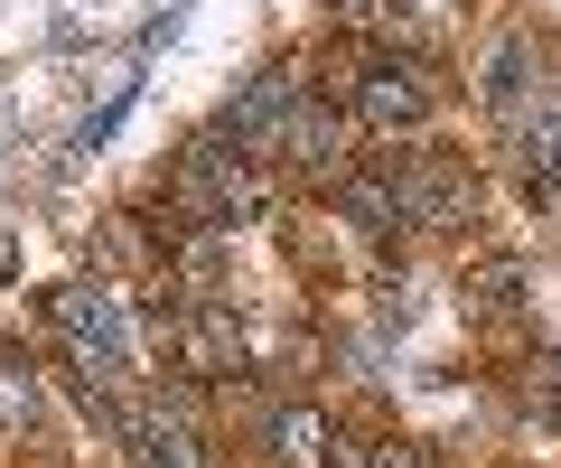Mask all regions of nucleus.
<instances>
[{"label": "nucleus", "instance_id": "nucleus-1", "mask_svg": "<svg viewBox=\"0 0 561 468\" xmlns=\"http://www.w3.org/2000/svg\"><path fill=\"white\" fill-rule=\"evenodd\" d=\"M179 206H187V216H206V225H243V216H262V179L243 169V150L197 141L179 160Z\"/></svg>", "mask_w": 561, "mask_h": 468}, {"label": "nucleus", "instance_id": "nucleus-3", "mask_svg": "<svg viewBox=\"0 0 561 468\" xmlns=\"http://www.w3.org/2000/svg\"><path fill=\"white\" fill-rule=\"evenodd\" d=\"M272 441H280V459H290V468H309V459L328 449V422H319V412H280Z\"/></svg>", "mask_w": 561, "mask_h": 468}, {"label": "nucleus", "instance_id": "nucleus-2", "mask_svg": "<svg viewBox=\"0 0 561 468\" xmlns=\"http://www.w3.org/2000/svg\"><path fill=\"white\" fill-rule=\"evenodd\" d=\"M346 103H356L375 132H412L421 113H431V94H421V76L412 66H383V57H365L356 66V84H346Z\"/></svg>", "mask_w": 561, "mask_h": 468}, {"label": "nucleus", "instance_id": "nucleus-4", "mask_svg": "<svg viewBox=\"0 0 561 468\" xmlns=\"http://www.w3.org/2000/svg\"><path fill=\"white\" fill-rule=\"evenodd\" d=\"M131 449H140V468H197L179 441H160V431H131Z\"/></svg>", "mask_w": 561, "mask_h": 468}, {"label": "nucleus", "instance_id": "nucleus-5", "mask_svg": "<svg viewBox=\"0 0 561 468\" xmlns=\"http://www.w3.org/2000/svg\"><path fill=\"white\" fill-rule=\"evenodd\" d=\"M365 468H421V449H402V441H383V449H375V459H365Z\"/></svg>", "mask_w": 561, "mask_h": 468}]
</instances>
